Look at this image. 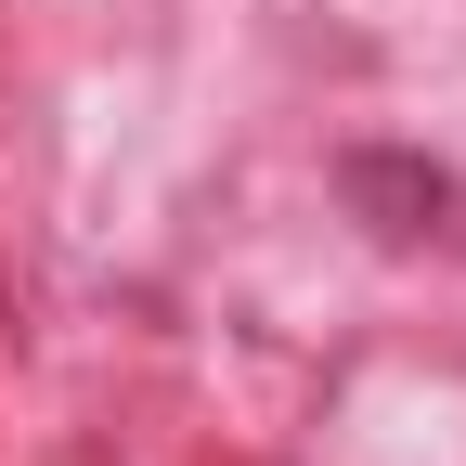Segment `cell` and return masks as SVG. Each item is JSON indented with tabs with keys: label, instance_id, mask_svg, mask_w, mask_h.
<instances>
[{
	"label": "cell",
	"instance_id": "cell-1",
	"mask_svg": "<svg viewBox=\"0 0 466 466\" xmlns=\"http://www.w3.org/2000/svg\"><path fill=\"white\" fill-rule=\"evenodd\" d=\"M337 195L363 208L389 247H466V195L441 182V168H415V156H350Z\"/></svg>",
	"mask_w": 466,
	"mask_h": 466
}]
</instances>
